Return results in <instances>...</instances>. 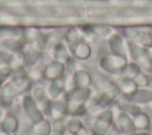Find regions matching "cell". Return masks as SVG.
Here are the masks:
<instances>
[{"instance_id": "obj_1", "label": "cell", "mask_w": 152, "mask_h": 135, "mask_svg": "<svg viewBox=\"0 0 152 135\" xmlns=\"http://www.w3.org/2000/svg\"><path fill=\"white\" fill-rule=\"evenodd\" d=\"M127 58L137 63L142 72L152 75V54L147 47L127 39Z\"/></svg>"}, {"instance_id": "obj_2", "label": "cell", "mask_w": 152, "mask_h": 135, "mask_svg": "<svg viewBox=\"0 0 152 135\" xmlns=\"http://www.w3.org/2000/svg\"><path fill=\"white\" fill-rule=\"evenodd\" d=\"M114 126V109L113 107L102 110L99 115L93 117L89 126L91 135H107Z\"/></svg>"}, {"instance_id": "obj_3", "label": "cell", "mask_w": 152, "mask_h": 135, "mask_svg": "<svg viewBox=\"0 0 152 135\" xmlns=\"http://www.w3.org/2000/svg\"><path fill=\"white\" fill-rule=\"evenodd\" d=\"M127 62H128L127 57L109 52V53L102 54L99 58L97 64H99V68L108 75H120V72L122 71Z\"/></svg>"}, {"instance_id": "obj_4", "label": "cell", "mask_w": 152, "mask_h": 135, "mask_svg": "<svg viewBox=\"0 0 152 135\" xmlns=\"http://www.w3.org/2000/svg\"><path fill=\"white\" fill-rule=\"evenodd\" d=\"M21 108H23V112L25 114L26 118L28 120V122L31 124H33V123H36V122H38L45 117L42 109L38 107V104L36 103V101L33 99V97L30 94H26L23 96Z\"/></svg>"}, {"instance_id": "obj_5", "label": "cell", "mask_w": 152, "mask_h": 135, "mask_svg": "<svg viewBox=\"0 0 152 135\" xmlns=\"http://www.w3.org/2000/svg\"><path fill=\"white\" fill-rule=\"evenodd\" d=\"M126 39L132 40L144 47L152 49V33L150 30H140L134 27H126L124 28L122 33Z\"/></svg>"}, {"instance_id": "obj_6", "label": "cell", "mask_w": 152, "mask_h": 135, "mask_svg": "<svg viewBox=\"0 0 152 135\" xmlns=\"http://www.w3.org/2000/svg\"><path fill=\"white\" fill-rule=\"evenodd\" d=\"M30 95L33 97V99L36 101V103L38 104V107L42 109L43 114L45 116L50 115V108H51V98L49 97L45 86L43 85H32L30 89Z\"/></svg>"}, {"instance_id": "obj_7", "label": "cell", "mask_w": 152, "mask_h": 135, "mask_svg": "<svg viewBox=\"0 0 152 135\" xmlns=\"http://www.w3.org/2000/svg\"><path fill=\"white\" fill-rule=\"evenodd\" d=\"M114 126L121 133V135H128L135 131L133 117L119 108L114 110Z\"/></svg>"}, {"instance_id": "obj_8", "label": "cell", "mask_w": 152, "mask_h": 135, "mask_svg": "<svg viewBox=\"0 0 152 135\" xmlns=\"http://www.w3.org/2000/svg\"><path fill=\"white\" fill-rule=\"evenodd\" d=\"M20 51L25 58L27 68L36 65L43 57V47L38 43H24Z\"/></svg>"}, {"instance_id": "obj_9", "label": "cell", "mask_w": 152, "mask_h": 135, "mask_svg": "<svg viewBox=\"0 0 152 135\" xmlns=\"http://www.w3.org/2000/svg\"><path fill=\"white\" fill-rule=\"evenodd\" d=\"M115 9L109 5H88L83 8V17L93 20L104 19L110 17L115 12Z\"/></svg>"}, {"instance_id": "obj_10", "label": "cell", "mask_w": 152, "mask_h": 135, "mask_svg": "<svg viewBox=\"0 0 152 135\" xmlns=\"http://www.w3.org/2000/svg\"><path fill=\"white\" fill-rule=\"evenodd\" d=\"M96 85L99 89V92L113 98L114 101L118 99V97L121 95L120 94V89H119V84L115 83L113 79L104 77V76H97L96 78Z\"/></svg>"}, {"instance_id": "obj_11", "label": "cell", "mask_w": 152, "mask_h": 135, "mask_svg": "<svg viewBox=\"0 0 152 135\" xmlns=\"http://www.w3.org/2000/svg\"><path fill=\"white\" fill-rule=\"evenodd\" d=\"M93 95H94V90L91 86H87V88L72 86L71 89L66 90L64 94L66 101L75 103H87Z\"/></svg>"}, {"instance_id": "obj_12", "label": "cell", "mask_w": 152, "mask_h": 135, "mask_svg": "<svg viewBox=\"0 0 152 135\" xmlns=\"http://www.w3.org/2000/svg\"><path fill=\"white\" fill-rule=\"evenodd\" d=\"M106 41H107L109 52L127 57V39L122 33L115 31Z\"/></svg>"}, {"instance_id": "obj_13", "label": "cell", "mask_w": 152, "mask_h": 135, "mask_svg": "<svg viewBox=\"0 0 152 135\" xmlns=\"http://www.w3.org/2000/svg\"><path fill=\"white\" fill-rule=\"evenodd\" d=\"M65 70H66L65 64L52 59L48 64H45V66H44V79L52 81V79H56V78L64 77Z\"/></svg>"}, {"instance_id": "obj_14", "label": "cell", "mask_w": 152, "mask_h": 135, "mask_svg": "<svg viewBox=\"0 0 152 135\" xmlns=\"http://www.w3.org/2000/svg\"><path fill=\"white\" fill-rule=\"evenodd\" d=\"M49 116H51L53 120L65 118L68 116V103H66V98L64 95L51 101V108H50Z\"/></svg>"}, {"instance_id": "obj_15", "label": "cell", "mask_w": 152, "mask_h": 135, "mask_svg": "<svg viewBox=\"0 0 152 135\" xmlns=\"http://www.w3.org/2000/svg\"><path fill=\"white\" fill-rule=\"evenodd\" d=\"M51 57L53 60L61 62L63 64H68L71 60V51H70V46L64 41L61 40L51 51Z\"/></svg>"}, {"instance_id": "obj_16", "label": "cell", "mask_w": 152, "mask_h": 135, "mask_svg": "<svg viewBox=\"0 0 152 135\" xmlns=\"http://www.w3.org/2000/svg\"><path fill=\"white\" fill-rule=\"evenodd\" d=\"M45 89H46V92H48V95H49V97L51 99H56V98L63 96L65 94V91H66L65 78L61 77V78H56V79L49 81V84H48V86Z\"/></svg>"}, {"instance_id": "obj_17", "label": "cell", "mask_w": 152, "mask_h": 135, "mask_svg": "<svg viewBox=\"0 0 152 135\" xmlns=\"http://www.w3.org/2000/svg\"><path fill=\"white\" fill-rule=\"evenodd\" d=\"M70 51H71L72 56L78 60H87L91 57V53H93L90 44L86 40H81V41L71 45Z\"/></svg>"}, {"instance_id": "obj_18", "label": "cell", "mask_w": 152, "mask_h": 135, "mask_svg": "<svg viewBox=\"0 0 152 135\" xmlns=\"http://www.w3.org/2000/svg\"><path fill=\"white\" fill-rule=\"evenodd\" d=\"M71 82L74 86H81V88H87V86H91L94 78L91 76V73L88 70L84 69H78L75 70L71 75Z\"/></svg>"}, {"instance_id": "obj_19", "label": "cell", "mask_w": 152, "mask_h": 135, "mask_svg": "<svg viewBox=\"0 0 152 135\" xmlns=\"http://www.w3.org/2000/svg\"><path fill=\"white\" fill-rule=\"evenodd\" d=\"M127 98L129 101L139 104L140 107L141 105H148L152 102V90H150L148 88H138L137 91Z\"/></svg>"}, {"instance_id": "obj_20", "label": "cell", "mask_w": 152, "mask_h": 135, "mask_svg": "<svg viewBox=\"0 0 152 135\" xmlns=\"http://www.w3.org/2000/svg\"><path fill=\"white\" fill-rule=\"evenodd\" d=\"M83 40V33L82 30L80 27V25H74V26H69L64 33V41L71 46L78 41Z\"/></svg>"}, {"instance_id": "obj_21", "label": "cell", "mask_w": 152, "mask_h": 135, "mask_svg": "<svg viewBox=\"0 0 152 135\" xmlns=\"http://www.w3.org/2000/svg\"><path fill=\"white\" fill-rule=\"evenodd\" d=\"M43 32L34 25L24 26V41L25 43H38L42 45Z\"/></svg>"}, {"instance_id": "obj_22", "label": "cell", "mask_w": 152, "mask_h": 135, "mask_svg": "<svg viewBox=\"0 0 152 135\" xmlns=\"http://www.w3.org/2000/svg\"><path fill=\"white\" fill-rule=\"evenodd\" d=\"M116 107L120 110L131 115L132 117L135 116L137 114H139L140 111H142V109L139 104H137V103H134V102H132V101H129L128 98H125V97H124V99H120V101L116 102Z\"/></svg>"}, {"instance_id": "obj_23", "label": "cell", "mask_w": 152, "mask_h": 135, "mask_svg": "<svg viewBox=\"0 0 152 135\" xmlns=\"http://www.w3.org/2000/svg\"><path fill=\"white\" fill-rule=\"evenodd\" d=\"M133 123H134L135 130H139V131H148L152 124L150 116L144 111H140L139 114L133 116Z\"/></svg>"}, {"instance_id": "obj_24", "label": "cell", "mask_w": 152, "mask_h": 135, "mask_svg": "<svg viewBox=\"0 0 152 135\" xmlns=\"http://www.w3.org/2000/svg\"><path fill=\"white\" fill-rule=\"evenodd\" d=\"M138 84L135 83L134 79H131V78H121V81L119 82V89H120V94L124 96V97H129L132 96L137 89H138Z\"/></svg>"}, {"instance_id": "obj_25", "label": "cell", "mask_w": 152, "mask_h": 135, "mask_svg": "<svg viewBox=\"0 0 152 135\" xmlns=\"http://www.w3.org/2000/svg\"><path fill=\"white\" fill-rule=\"evenodd\" d=\"M19 127V121L15 117V115L12 114H7L4 116V118L1 120V129L7 133V134H12L15 133L17 129Z\"/></svg>"}, {"instance_id": "obj_26", "label": "cell", "mask_w": 152, "mask_h": 135, "mask_svg": "<svg viewBox=\"0 0 152 135\" xmlns=\"http://www.w3.org/2000/svg\"><path fill=\"white\" fill-rule=\"evenodd\" d=\"M93 28H94V32L96 34V38L97 40L101 39V40H107L114 32L115 30L109 26V25H104V24H93Z\"/></svg>"}, {"instance_id": "obj_27", "label": "cell", "mask_w": 152, "mask_h": 135, "mask_svg": "<svg viewBox=\"0 0 152 135\" xmlns=\"http://www.w3.org/2000/svg\"><path fill=\"white\" fill-rule=\"evenodd\" d=\"M68 103V116H75V117H84L87 116V105L86 103H75L69 102Z\"/></svg>"}, {"instance_id": "obj_28", "label": "cell", "mask_w": 152, "mask_h": 135, "mask_svg": "<svg viewBox=\"0 0 152 135\" xmlns=\"http://www.w3.org/2000/svg\"><path fill=\"white\" fill-rule=\"evenodd\" d=\"M32 131L34 135H51V122L45 117L32 124Z\"/></svg>"}, {"instance_id": "obj_29", "label": "cell", "mask_w": 152, "mask_h": 135, "mask_svg": "<svg viewBox=\"0 0 152 135\" xmlns=\"http://www.w3.org/2000/svg\"><path fill=\"white\" fill-rule=\"evenodd\" d=\"M141 72V69L139 68V65L134 62H127V64L125 65V68L122 69V71L120 72V77L121 78H131L134 79L139 73Z\"/></svg>"}, {"instance_id": "obj_30", "label": "cell", "mask_w": 152, "mask_h": 135, "mask_svg": "<svg viewBox=\"0 0 152 135\" xmlns=\"http://www.w3.org/2000/svg\"><path fill=\"white\" fill-rule=\"evenodd\" d=\"M83 126H84V123H83L81 117L66 116V131H69V133L75 135Z\"/></svg>"}, {"instance_id": "obj_31", "label": "cell", "mask_w": 152, "mask_h": 135, "mask_svg": "<svg viewBox=\"0 0 152 135\" xmlns=\"http://www.w3.org/2000/svg\"><path fill=\"white\" fill-rule=\"evenodd\" d=\"M80 27H81L82 33H83V40L88 41L89 44L97 40L96 34H95L94 28H93V24H83V25H80Z\"/></svg>"}, {"instance_id": "obj_32", "label": "cell", "mask_w": 152, "mask_h": 135, "mask_svg": "<svg viewBox=\"0 0 152 135\" xmlns=\"http://www.w3.org/2000/svg\"><path fill=\"white\" fill-rule=\"evenodd\" d=\"M38 63L36 65L28 66V71L26 72V75L28 76V78L31 81H42L44 79V66L43 68H37Z\"/></svg>"}, {"instance_id": "obj_33", "label": "cell", "mask_w": 152, "mask_h": 135, "mask_svg": "<svg viewBox=\"0 0 152 135\" xmlns=\"http://www.w3.org/2000/svg\"><path fill=\"white\" fill-rule=\"evenodd\" d=\"M134 81H135V83L138 84L139 88H146L147 82H148V75L141 71V72L134 78Z\"/></svg>"}, {"instance_id": "obj_34", "label": "cell", "mask_w": 152, "mask_h": 135, "mask_svg": "<svg viewBox=\"0 0 152 135\" xmlns=\"http://www.w3.org/2000/svg\"><path fill=\"white\" fill-rule=\"evenodd\" d=\"M75 135H91V133H90V129H89V127H87V126H83Z\"/></svg>"}, {"instance_id": "obj_35", "label": "cell", "mask_w": 152, "mask_h": 135, "mask_svg": "<svg viewBox=\"0 0 152 135\" xmlns=\"http://www.w3.org/2000/svg\"><path fill=\"white\" fill-rule=\"evenodd\" d=\"M128 135H151V134H150V131H139V130H135L134 133L128 134Z\"/></svg>"}, {"instance_id": "obj_36", "label": "cell", "mask_w": 152, "mask_h": 135, "mask_svg": "<svg viewBox=\"0 0 152 135\" xmlns=\"http://www.w3.org/2000/svg\"><path fill=\"white\" fill-rule=\"evenodd\" d=\"M146 88H148L150 90H152V75H151V76H148V82H147Z\"/></svg>"}, {"instance_id": "obj_37", "label": "cell", "mask_w": 152, "mask_h": 135, "mask_svg": "<svg viewBox=\"0 0 152 135\" xmlns=\"http://www.w3.org/2000/svg\"><path fill=\"white\" fill-rule=\"evenodd\" d=\"M147 107H148V108H150V110H151V111H152V102H151V103H150V104H148V105H147Z\"/></svg>"}, {"instance_id": "obj_38", "label": "cell", "mask_w": 152, "mask_h": 135, "mask_svg": "<svg viewBox=\"0 0 152 135\" xmlns=\"http://www.w3.org/2000/svg\"><path fill=\"white\" fill-rule=\"evenodd\" d=\"M150 50V52H151V54H152V49H148Z\"/></svg>"}, {"instance_id": "obj_39", "label": "cell", "mask_w": 152, "mask_h": 135, "mask_svg": "<svg viewBox=\"0 0 152 135\" xmlns=\"http://www.w3.org/2000/svg\"><path fill=\"white\" fill-rule=\"evenodd\" d=\"M150 31H151V33H152V27H151V28H150Z\"/></svg>"}]
</instances>
